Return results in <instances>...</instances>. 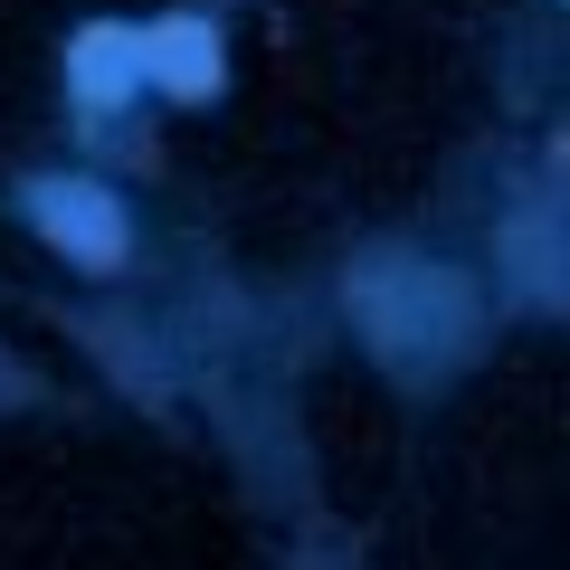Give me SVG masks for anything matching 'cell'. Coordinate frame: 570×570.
<instances>
[{
  "instance_id": "6da1fadb",
  "label": "cell",
  "mask_w": 570,
  "mask_h": 570,
  "mask_svg": "<svg viewBox=\"0 0 570 570\" xmlns=\"http://www.w3.org/2000/svg\"><path fill=\"white\" fill-rule=\"evenodd\" d=\"M352 314H362V333L381 352H400V362H419V352H448L456 333H466L475 295L448 276V266H409V257H381L352 276Z\"/></svg>"
},
{
  "instance_id": "7a4b0ae2",
  "label": "cell",
  "mask_w": 570,
  "mask_h": 570,
  "mask_svg": "<svg viewBox=\"0 0 570 570\" xmlns=\"http://www.w3.org/2000/svg\"><path fill=\"white\" fill-rule=\"evenodd\" d=\"M29 219L67 247L77 266H115L124 257V209L96 181H29Z\"/></svg>"
},
{
  "instance_id": "3957f363",
  "label": "cell",
  "mask_w": 570,
  "mask_h": 570,
  "mask_svg": "<svg viewBox=\"0 0 570 570\" xmlns=\"http://www.w3.org/2000/svg\"><path fill=\"white\" fill-rule=\"evenodd\" d=\"M134 48L171 96H209L219 86V29L209 20H153V29H134Z\"/></svg>"
},
{
  "instance_id": "277c9868",
  "label": "cell",
  "mask_w": 570,
  "mask_h": 570,
  "mask_svg": "<svg viewBox=\"0 0 570 570\" xmlns=\"http://www.w3.org/2000/svg\"><path fill=\"white\" fill-rule=\"evenodd\" d=\"M67 77H77V96L86 105H124L134 96V77H142V48H134V29H86L77 39V58H67Z\"/></svg>"
}]
</instances>
